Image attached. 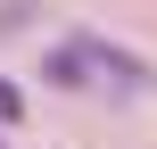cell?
Instances as JSON below:
<instances>
[{"label": "cell", "instance_id": "1", "mask_svg": "<svg viewBox=\"0 0 157 149\" xmlns=\"http://www.w3.org/2000/svg\"><path fill=\"white\" fill-rule=\"evenodd\" d=\"M75 50H83V66H99V75H116L124 91H149L157 75H149V58H132L124 41H99V33H75Z\"/></svg>", "mask_w": 157, "mask_h": 149}, {"label": "cell", "instance_id": "2", "mask_svg": "<svg viewBox=\"0 0 157 149\" xmlns=\"http://www.w3.org/2000/svg\"><path fill=\"white\" fill-rule=\"evenodd\" d=\"M41 83H50V91H83V83H91V75H83V50H75V41L50 50V58H41Z\"/></svg>", "mask_w": 157, "mask_h": 149}, {"label": "cell", "instance_id": "3", "mask_svg": "<svg viewBox=\"0 0 157 149\" xmlns=\"http://www.w3.org/2000/svg\"><path fill=\"white\" fill-rule=\"evenodd\" d=\"M17 108H25V100H17V91H8V83H0V124H8V116H17Z\"/></svg>", "mask_w": 157, "mask_h": 149}]
</instances>
